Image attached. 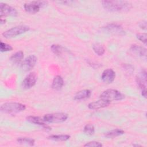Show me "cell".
<instances>
[{
	"label": "cell",
	"mask_w": 147,
	"mask_h": 147,
	"mask_svg": "<svg viewBox=\"0 0 147 147\" xmlns=\"http://www.w3.org/2000/svg\"><path fill=\"white\" fill-rule=\"evenodd\" d=\"M133 146H140V145H137V144H136V145H135V144H133Z\"/></svg>",
	"instance_id": "32"
},
{
	"label": "cell",
	"mask_w": 147,
	"mask_h": 147,
	"mask_svg": "<svg viewBox=\"0 0 147 147\" xmlns=\"http://www.w3.org/2000/svg\"><path fill=\"white\" fill-rule=\"evenodd\" d=\"M104 30L109 33H110L113 34H123L125 33V31L123 30L121 26L118 24H111L106 25L103 28Z\"/></svg>",
	"instance_id": "10"
},
{
	"label": "cell",
	"mask_w": 147,
	"mask_h": 147,
	"mask_svg": "<svg viewBox=\"0 0 147 147\" xmlns=\"http://www.w3.org/2000/svg\"><path fill=\"white\" fill-rule=\"evenodd\" d=\"M64 85V80L60 75L56 76L52 81V88L55 90H60Z\"/></svg>",
	"instance_id": "16"
},
{
	"label": "cell",
	"mask_w": 147,
	"mask_h": 147,
	"mask_svg": "<svg viewBox=\"0 0 147 147\" xmlns=\"http://www.w3.org/2000/svg\"><path fill=\"white\" fill-rule=\"evenodd\" d=\"M125 133V131L119 129H115L110 131H109L105 133V136L108 138H113L119 136H121Z\"/></svg>",
	"instance_id": "18"
},
{
	"label": "cell",
	"mask_w": 147,
	"mask_h": 147,
	"mask_svg": "<svg viewBox=\"0 0 147 147\" xmlns=\"http://www.w3.org/2000/svg\"><path fill=\"white\" fill-rule=\"evenodd\" d=\"M137 39L144 43L146 44V33H138L136 35Z\"/></svg>",
	"instance_id": "27"
},
{
	"label": "cell",
	"mask_w": 147,
	"mask_h": 147,
	"mask_svg": "<svg viewBox=\"0 0 147 147\" xmlns=\"http://www.w3.org/2000/svg\"><path fill=\"white\" fill-rule=\"evenodd\" d=\"M139 26L141 29H142L144 30H146V22L144 21H142V22H140Z\"/></svg>",
	"instance_id": "29"
},
{
	"label": "cell",
	"mask_w": 147,
	"mask_h": 147,
	"mask_svg": "<svg viewBox=\"0 0 147 147\" xmlns=\"http://www.w3.org/2000/svg\"><path fill=\"white\" fill-rule=\"evenodd\" d=\"M17 141L20 144L28 145L29 146H33L35 143V141L34 139L28 137H20L17 138Z\"/></svg>",
	"instance_id": "22"
},
{
	"label": "cell",
	"mask_w": 147,
	"mask_h": 147,
	"mask_svg": "<svg viewBox=\"0 0 147 147\" xmlns=\"http://www.w3.org/2000/svg\"><path fill=\"white\" fill-rule=\"evenodd\" d=\"M110 103V102L100 98L98 100L90 103L88 105V107L91 110H98L108 106Z\"/></svg>",
	"instance_id": "12"
},
{
	"label": "cell",
	"mask_w": 147,
	"mask_h": 147,
	"mask_svg": "<svg viewBox=\"0 0 147 147\" xmlns=\"http://www.w3.org/2000/svg\"><path fill=\"white\" fill-rule=\"evenodd\" d=\"M92 49L94 52L98 56H102L105 52V49L102 45L99 43H95L92 45Z\"/></svg>",
	"instance_id": "21"
},
{
	"label": "cell",
	"mask_w": 147,
	"mask_h": 147,
	"mask_svg": "<svg viewBox=\"0 0 147 147\" xmlns=\"http://www.w3.org/2000/svg\"><path fill=\"white\" fill-rule=\"evenodd\" d=\"M26 106L18 102H6L1 106V111L3 113L14 114L24 111Z\"/></svg>",
	"instance_id": "2"
},
{
	"label": "cell",
	"mask_w": 147,
	"mask_h": 147,
	"mask_svg": "<svg viewBox=\"0 0 147 147\" xmlns=\"http://www.w3.org/2000/svg\"><path fill=\"white\" fill-rule=\"evenodd\" d=\"M24 7L25 11L30 14H35L38 12L41 8L37 1H32L29 3H25Z\"/></svg>",
	"instance_id": "13"
},
{
	"label": "cell",
	"mask_w": 147,
	"mask_h": 147,
	"mask_svg": "<svg viewBox=\"0 0 147 147\" xmlns=\"http://www.w3.org/2000/svg\"><path fill=\"white\" fill-rule=\"evenodd\" d=\"M91 92L90 90L86 89L78 91L74 96V99L76 100H80L89 98L91 96Z\"/></svg>",
	"instance_id": "17"
},
{
	"label": "cell",
	"mask_w": 147,
	"mask_h": 147,
	"mask_svg": "<svg viewBox=\"0 0 147 147\" xmlns=\"http://www.w3.org/2000/svg\"><path fill=\"white\" fill-rule=\"evenodd\" d=\"M84 146H90V147H101L103 145L98 141H90L87 142L84 145Z\"/></svg>",
	"instance_id": "26"
},
{
	"label": "cell",
	"mask_w": 147,
	"mask_h": 147,
	"mask_svg": "<svg viewBox=\"0 0 147 147\" xmlns=\"http://www.w3.org/2000/svg\"><path fill=\"white\" fill-rule=\"evenodd\" d=\"M141 94H142V96H144L145 98H146V90H142Z\"/></svg>",
	"instance_id": "30"
},
{
	"label": "cell",
	"mask_w": 147,
	"mask_h": 147,
	"mask_svg": "<svg viewBox=\"0 0 147 147\" xmlns=\"http://www.w3.org/2000/svg\"><path fill=\"white\" fill-rule=\"evenodd\" d=\"M68 115L64 113H55L47 114L43 117L44 120L47 123H61L65 121Z\"/></svg>",
	"instance_id": "5"
},
{
	"label": "cell",
	"mask_w": 147,
	"mask_h": 147,
	"mask_svg": "<svg viewBox=\"0 0 147 147\" xmlns=\"http://www.w3.org/2000/svg\"><path fill=\"white\" fill-rule=\"evenodd\" d=\"M30 28L26 25H19L13 27L2 33V36L6 38H10L15 37L18 35L25 33L28 32Z\"/></svg>",
	"instance_id": "4"
},
{
	"label": "cell",
	"mask_w": 147,
	"mask_h": 147,
	"mask_svg": "<svg viewBox=\"0 0 147 147\" xmlns=\"http://www.w3.org/2000/svg\"><path fill=\"white\" fill-rule=\"evenodd\" d=\"M0 15L1 17L5 16L16 17L18 15V13L14 7L6 3L1 2L0 3Z\"/></svg>",
	"instance_id": "6"
},
{
	"label": "cell",
	"mask_w": 147,
	"mask_h": 147,
	"mask_svg": "<svg viewBox=\"0 0 147 147\" xmlns=\"http://www.w3.org/2000/svg\"><path fill=\"white\" fill-rule=\"evenodd\" d=\"M26 120L32 123L43 127L45 130H51V128L46 124V122L44 120L43 118H41L39 117L36 116H28L26 118Z\"/></svg>",
	"instance_id": "11"
},
{
	"label": "cell",
	"mask_w": 147,
	"mask_h": 147,
	"mask_svg": "<svg viewBox=\"0 0 147 147\" xmlns=\"http://www.w3.org/2000/svg\"><path fill=\"white\" fill-rule=\"evenodd\" d=\"M123 68H124L125 70H126L127 71V72H128L129 74H131L134 71V68L133 67L132 65H131L130 64H125L123 65Z\"/></svg>",
	"instance_id": "28"
},
{
	"label": "cell",
	"mask_w": 147,
	"mask_h": 147,
	"mask_svg": "<svg viewBox=\"0 0 147 147\" xmlns=\"http://www.w3.org/2000/svg\"><path fill=\"white\" fill-rule=\"evenodd\" d=\"M51 48L52 52L57 56L61 55L65 50V49L61 45H60L58 44L52 45Z\"/></svg>",
	"instance_id": "23"
},
{
	"label": "cell",
	"mask_w": 147,
	"mask_h": 147,
	"mask_svg": "<svg viewBox=\"0 0 147 147\" xmlns=\"http://www.w3.org/2000/svg\"><path fill=\"white\" fill-rule=\"evenodd\" d=\"M24 53L22 51H19L14 53L11 55L10 58V60L14 63L18 64L24 58Z\"/></svg>",
	"instance_id": "19"
},
{
	"label": "cell",
	"mask_w": 147,
	"mask_h": 147,
	"mask_svg": "<svg viewBox=\"0 0 147 147\" xmlns=\"http://www.w3.org/2000/svg\"><path fill=\"white\" fill-rule=\"evenodd\" d=\"M83 131L86 134L90 136L93 135L95 133V127L92 124H87L84 127Z\"/></svg>",
	"instance_id": "24"
},
{
	"label": "cell",
	"mask_w": 147,
	"mask_h": 147,
	"mask_svg": "<svg viewBox=\"0 0 147 147\" xmlns=\"http://www.w3.org/2000/svg\"><path fill=\"white\" fill-rule=\"evenodd\" d=\"M115 72L110 68L105 69L102 74L101 79L102 81L107 84L111 83L115 79Z\"/></svg>",
	"instance_id": "9"
},
{
	"label": "cell",
	"mask_w": 147,
	"mask_h": 147,
	"mask_svg": "<svg viewBox=\"0 0 147 147\" xmlns=\"http://www.w3.org/2000/svg\"><path fill=\"white\" fill-rule=\"evenodd\" d=\"M102 5L105 10L111 12L126 11L131 7V3L126 1H102Z\"/></svg>",
	"instance_id": "1"
},
{
	"label": "cell",
	"mask_w": 147,
	"mask_h": 147,
	"mask_svg": "<svg viewBox=\"0 0 147 147\" xmlns=\"http://www.w3.org/2000/svg\"><path fill=\"white\" fill-rule=\"evenodd\" d=\"M137 83L139 87L141 90H146V72L145 70L142 71L138 76L136 78Z\"/></svg>",
	"instance_id": "14"
},
{
	"label": "cell",
	"mask_w": 147,
	"mask_h": 147,
	"mask_svg": "<svg viewBox=\"0 0 147 147\" xmlns=\"http://www.w3.org/2000/svg\"><path fill=\"white\" fill-rule=\"evenodd\" d=\"M6 22V20L5 19H3L2 18H1V24H5Z\"/></svg>",
	"instance_id": "31"
},
{
	"label": "cell",
	"mask_w": 147,
	"mask_h": 147,
	"mask_svg": "<svg viewBox=\"0 0 147 147\" xmlns=\"http://www.w3.org/2000/svg\"><path fill=\"white\" fill-rule=\"evenodd\" d=\"M49 140L56 141H65L70 138V136L67 134H58V135H51L48 138Z\"/></svg>",
	"instance_id": "20"
},
{
	"label": "cell",
	"mask_w": 147,
	"mask_h": 147,
	"mask_svg": "<svg viewBox=\"0 0 147 147\" xmlns=\"http://www.w3.org/2000/svg\"><path fill=\"white\" fill-rule=\"evenodd\" d=\"M130 51L137 56L140 57H146V48L138 45H132L130 49Z\"/></svg>",
	"instance_id": "15"
},
{
	"label": "cell",
	"mask_w": 147,
	"mask_h": 147,
	"mask_svg": "<svg viewBox=\"0 0 147 147\" xmlns=\"http://www.w3.org/2000/svg\"><path fill=\"white\" fill-rule=\"evenodd\" d=\"M37 75L34 72L29 73L22 82V86L25 89H29L33 87L37 81Z\"/></svg>",
	"instance_id": "8"
},
{
	"label": "cell",
	"mask_w": 147,
	"mask_h": 147,
	"mask_svg": "<svg viewBox=\"0 0 147 147\" xmlns=\"http://www.w3.org/2000/svg\"><path fill=\"white\" fill-rule=\"evenodd\" d=\"M13 50V47L6 43L3 42L2 41L0 43V51L1 52H9Z\"/></svg>",
	"instance_id": "25"
},
{
	"label": "cell",
	"mask_w": 147,
	"mask_h": 147,
	"mask_svg": "<svg viewBox=\"0 0 147 147\" xmlns=\"http://www.w3.org/2000/svg\"><path fill=\"white\" fill-rule=\"evenodd\" d=\"M100 98L111 102V101L121 100L125 98V95L117 90L107 89L100 95Z\"/></svg>",
	"instance_id": "3"
},
{
	"label": "cell",
	"mask_w": 147,
	"mask_h": 147,
	"mask_svg": "<svg viewBox=\"0 0 147 147\" xmlns=\"http://www.w3.org/2000/svg\"><path fill=\"white\" fill-rule=\"evenodd\" d=\"M37 57L34 55H30L27 57L21 63V68L24 71H29L32 69L36 62H37Z\"/></svg>",
	"instance_id": "7"
}]
</instances>
